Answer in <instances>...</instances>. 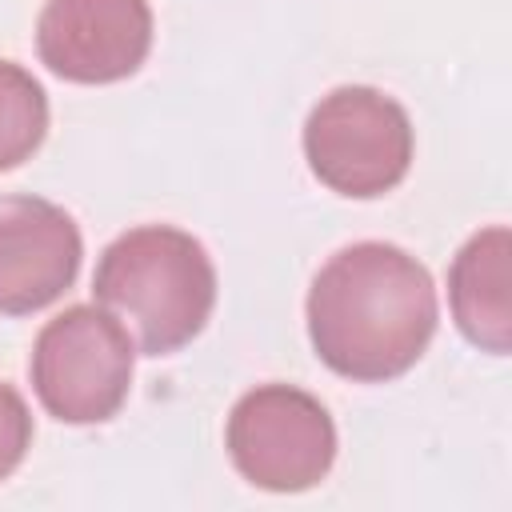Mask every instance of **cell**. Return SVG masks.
Segmentation results:
<instances>
[{
	"label": "cell",
	"instance_id": "cell-1",
	"mask_svg": "<svg viewBox=\"0 0 512 512\" xmlns=\"http://www.w3.org/2000/svg\"><path fill=\"white\" fill-rule=\"evenodd\" d=\"M436 320L428 268L384 240L340 248L308 288V340L320 364L356 384L404 376L436 336Z\"/></svg>",
	"mask_w": 512,
	"mask_h": 512
},
{
	"label": "cell",
	"instance_id": "cell-2",
	"mask_svg": "<svg viewBox=\"0 0 512 512\" xmlns=\"http://www.w3.org/2000/svg\"><path fill=\"white\" fill-rule=\"evenodd\" d=\"M92 296L136 324L144 356H168L204 332L216 304V268L192 232L140 224L100 252Z\"/></svg>",
	"mask_w": 512,
	"mask_h": 512
},
{
	"label": "cell",
	"instance_id": "cell-3",
	"mask_svg": "<svg viewBox=\"0 0 512 512\" xmlns=\"http://www.w3.org/2000/svg\"><path fill=\"white\" fill-rule=\"evenodd\" d=\"M132 340L104 304H72L52 316L28 360L36 400L60 424H104L132 388Z\"/></svg>",
	"mask_w": 512,
	"mask_h": 512
},
{
	"label": "cell",
	"instance_id": "cell-4",
	"mask_svg": "<svg viewBox=\"0 0 512 512\" xmlns=\"http://www.w3.org/2000/svg\"><path fill=\"white\" fill-rule=\"evenodd\" d=\"M304 160L340 196H384L412 168V120L380 88H332L304 120Z\"/></svg>",
	"mask_w": 512,
	"mask_h": 512
},
{
	"label": "cell",
	"instance_id": "cell-5",
	"mask_svg": "<svg viewBox=\"0 0 512 512\" xmlns=\"http://www.w3.org/2000/svg\"><path fill=\"white\" fill-rule=\"evenodd\" d=\"M224 444L248 484L264 492H304L316 488L336 460V424L312 392L260 384L232 404Z\"/></svg>",
	"mask_w": 512,
	"mask_h": 512
},
{
	"label": "cell",
	"instance_id": "cell-6",
	"mask_svg": "<svg viewBox=\"0 0 512 512\" xmlns=\"http://www.w3.org/2000/svg\"><path fill=\"white\" fill-rule=\"evenodd\" d=\"M152 48L148 0H48L36 20V52L60 80H128Z\"/></svg>",
	"mask_w": 512,
	"mask_h": 512
},
{
	"label": "cell",
	"instance_id": "cell-7",
	"mask_svg": "<svg viewBox=\"0 0 512 512\" xmlns=\"http://www.w3.org/2000/svg\"><path fill=\"white\" fill-rule=\"evenodd\" d=\"M76 220L40 196H0V312L28 316L60 300L80 272Z\"/></svg>",
	"mask_w": 512,
	"mask_h": 512
},
{
	"label": "cell",
	"instance_id": "cell-8",
	"mask_svg": "<svg viewBox=\"0 0 512 512\" xmlns=\"http://www.w3.org/2000/svg\"><path fill=\"white\" fill-rule=\"evenodd\" d=\"M512 232L504 224L480 228L456 252L448 268V304L452 320L468 344L492 356L512 348Z\"/></svg>",
	"mask_w": 512,
	"mask_h": 512
},
{
	"label": "cell",
	"instance_id": "cell-9",
	"mask_svg": "<svg viewBox=\"0 0 512 512\" xmlns=\"http://www.w3.org/2000/svg\"><path fill=\"white\" fill-rule=\"evenodd\" d=\"M48 132V96L32 72L0 60V172L24 164Z\"/></svg>",
	"mask_w": 512,
	"mask_h": 512
},
{
	"label": "cell",
	"instance_id": "cell-10",
	"mask_svg": "<svg viewBox=\"0 0 512 512\" xmlns=\"http://www.w3.org/2000/svg\"><path fill=\"white\" fill-rule=\"evenodd\" d=\"M32 448V412L24 396L0 380V480H8Z\"/></svg>",
	"mask_w": 512,
	"mask_h": 512
}]
</instances>
